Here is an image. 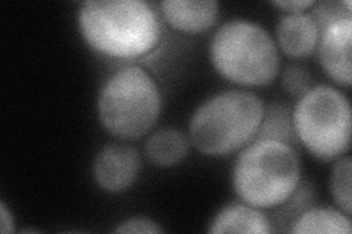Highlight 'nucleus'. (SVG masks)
<instances>
[{"label":"nucleus","mask_w":352,"mask_h":234,"mask_svg":"<svg viewBox=\"0 0 352 234\" xmlns=\"http://www.w3.org/2000/svg\"><path fill=\"white\" fill-rule=\"evenodd\" d=\"M76 22L84 41L106 58H144L162 41L157 12L144 0H88Z\"/></svg>","instance_id":"1"},{"label":"nucleus","mask_w":352,"mask_h":234,"mask_svg":"<svg viewBox=\"0 0 352 234\" xmlns=\"http://www.w3.org/2000/svg\"><path fill=\"white\" fill-rule=\"evenodd\" d=\"M301 160L292 145L256 139L242 148L232 169L235 194L260 209L276 208L296 194L301 183Z\"/></svg>","instance_id":"2"},{"label":"nucleus","mask_w":352,"mask_h":234,"mask_svg":"<svg viewBox=\"0 0 352 234\" xmlns=\"http://www.w3.org/2000/svg\"><path fill=\"white\" fill-rule=\"evenodd\" d=\"M264 103L242 90L219 93L197 107L190 120V141L207 157H226L256 139Z\"/></svg>","instance_id":"3"},{"label":"nucleus","mask_w":352,"mask_h":234,"mask_svg":"<svg viewBox=\"0 0 352 234\" xmlns=\"http://www.w3.org/2000/svg\"><path fill=\"white\" fill-rule=\"evenodd\" d=\"M208 56L220 76L241 86H266L280 71L276 41L258 22L244 18L229 19L216 30Z\"/></svg>","instance_id":"4"},{"label":"nucleus","mask_w":352,"mask_h":234,"mask_svg":"<svg viewBox=\"0 0 352 234\" xmlns=\"http://www.w3.org/2000/svg\"><path fill=\"white\" fill-rule=\"evenodd\" d=\"M162 94L156 80L140 66L110 75L97 97V116L103 129L118 139H138L157 124Z\"/></svg>","instance_id":"5"},{"label":"nucleus","mask_w":352,"mask_h":234,"mask_svg":"<svg viewBox=\"0 0 352 234\" xmlns=\"http://www.w3.org/2000/svg\"><path fill=\"white\" fill-rule=\"evenodd\" d=\"M296 141L322 161H336L351 147L352 115L348 97L329 85L311 86L292 110Z\"/></svg>","instance_id":"6"},{"label":"nucleus","mask_w":352,"mask_h":234,"mask_svg":"<svg viewBox=\"0 0 352 234\" xmlns=\"http://www.w3.org/2000/svg\"><path fill=\"white\" fill-rule=\"evenodd\" d=\"M141 170L137 148L126 143H107L93 163L94 180L107 194H122L135 183Z\"/></svg>","instance_id":"7"},{"label":"nucleus","mask_w":352,"mask_h":234,"mask_svg":"<svg viewBox=\"0 0 352 234\" xmlns=\"http://www.w3.org/2000/svg\"><path fill=\"white\" fill-rule=\"evenodd\" d=\"M352 18L340 19L326 28L317 44V58L323 72L340 86L352 82Z\"/></svg>","instance_id":"8"},{"label":"nucleus","mask_w":352,"mask_h":234,"mask_svg":"<svg viewBox=\"0 0 352 234\" xmlns=\"http://www.w3.org/2000/svg\"><path fill=\"white\" fill-rule=\"evenodd\" d=\"M160 9L169 27L186 34L210 30L219 18L216 0H164Z\"/></svg>","instance_id":"9"},{"label":"nucleus","mask_w":352,"mask_h":234,"mask_svg":"<svg viewBox=\"0 0 352 234\" xmlns=\"http://www.w3.org/2000/svg\"><path fill=\"white\" fill-rule=\"evenodd\" d=\"M320 31L310 14H288L276 25V46L292 59L307 58L316 51Z\"/></svg>","instance_id":"10"},{"label":"nucleus","mask_w":352,"mask_h":234,"mask_svg":"<svg viewBox=\"0 0 352 234\" xmlns=\"http://www.w3.org/2000/svg\"><path fill=\"white\" fill-rule=\"evenodd\" d=\"M270 224L260 208L250 204H230L214 215L208 233H241V234H267Z\"/></svg>","instance_id":"11"},{"label":"nucleus","mask_w":352,"mask_h":234,"mask_svg":"<svg viewBox=\"0 0 352 234\" xmlns=\"http://www.w3.org/2000/svg\"><path fill=\"white\" fill-rule=\"evenodd\" d=\"M190 152V139L173 128L156 130L146 142V155L160 169L178 165Z\"/></svg>","instance_id":"12"},{"label":"nucleus","mask_w":352,"mask_h":234,"mask_svg":"<svg viewBox=\"0 0 352 234\" xmlns=\"http://www.w3.org/2000/svg\"><path fill=\"white\" fill-rule=\"evenodd\" d=\"M351 215L332 207H316L296 217L289 229L296 234H351Z\"/></svg>","instance_id":"13"},{"label":"nucleus","mask_w":352,"mask_h":234,"mask_svg":"<svg viewBox=\"0 0 352 234\" xmlns=\"http://www.w3.org/2000/svg\"><path fill=\"white\" fill-rule=\"evenodd\" d=\"M256 139L279 141L289 145L298 142L292 125V108L279 102L264 106V115Z\"/></svg>","instance_id":"14"},{"label":"nucleus","mask_w":352,"mask_h":234,"mask_svg":"<svg viewBox=\"0 0 352 234\" xmlns=\"http://www.w3.org/2000/svg\"><path fill=\"white\" fill-rule=\"evenodd\" d=\"M351 176H352V160L349 155H344L336 160L332 173H330V192L335 199L339 209L351 215Z\"/></svg>","instance_id":"15"},{"label":"nucleus","mask_w":352,"mask_h":234,"mask_svg":"<svg viewBox=\"0 0 352 234\" xmlns=\"http://www.w3.org/2000/svg\"><path fill=\"white\" fill-rule=\"evenodd\" d=\"M351 2L342 0V2H332V0H326V2H316L310 16L316 22L318 31L322 32L329 28L335 22L352 18L351 15Z\"/></svg>","instance_id":"16"},{"label":"nucleus","mask_w":352,"mask_h":234,"mask_svg":"<svg viewBox=\"0 0 352 234\" xmlns=\"http://www.w3.org/2000/svg\"><path fill=\"white\" fill-rule=\"evenodd\" d=\"M282 88L294 98H301L311 88V75L304 66L289 65L282 72Z\"/></svg>","instance_id":"17"},{"label":"nucleus","mask_w":352,"mask_h":234,"mask_svg":"<svg viewBox=\"0 0 352 234\" xmlns=\"http://www.w3.org/2000/svg\"><path fill=\"white\" fill-rule=\"evenodd\" d=\"M113 231L120 234H159L163 233V229L151 218L131 217L120 222Z\"/></svg>","instance_id":"18"},{"label":"nucleus","mask_w":352,"mask_h":234,"mask_svg":"<svg viewBox=\"0 0 352 234\" xmlns=\"http://www.w3.org/2000/svg\"><path fill=\"white\" fill-rule=\"evenodd\" d=\"M314 3V0H276V2H272L273 6L286 10L288 14H304L307 9L313 8Z\"/></svg>","instance_id":"19"},{"label":"nucleus","mask_w":352,"mask_h":234,"mask_svg":"<svg viewBox=\"0 0 352 234\" xmlns=\"http://www.w3.org/2000/svg\"><path fill=\"white\" fill-rule=\"evenodd\" d=\"M15 231V218L5 202H0V233L8 234Z\"/></svg>","instance_id":"20"}]
</instances>
